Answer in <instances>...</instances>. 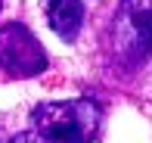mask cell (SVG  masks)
<instances>
[{"label":"cell","instance_id":"2","mask_svg":"<svg viewBox=\"0 0 152 143\" xmlns=\"http://www.w3.org/2000/svg\"><path fill=\"white\" fill-rule=\"evenodd\" d=\"M112 59L134 69L152 53V0H121L109 28Z\"/></svg>","mask_w":152,"mask_h":143},{"label":"cell","instance_id":"4","mask_svg":"<svg viewBox=\"0 0 152 143\" xmlns=\"http://www.w3.org/2000/svg\"><path fill=\"white\" fill-rule=\"evenodd\" d=\"M47 19L62 40H75L81 31V22H84V3L81 0H50Z\"/></svg>","mask_w":152,"mask_h":143},{"label":"cell","instance_id":"3","mask_svg":"<svg viewBox=\"0 0 152 143\" xmlns=\"http://www.w3.org/2000/svg\"><path fill=\"white\" fill-rule=\"evenodd\" d=\"M0 65L16 78H34L47 69V53L40 40L22 22H10L0 28Z\"/></svg>","mask_w":152,"mask_h":143},{"label":"cell","instance_id":"1","mask_svg":"<svg viewBox=\"0 0 152 143\" xmlns=\"http://www.w3.org/2000/svg\"><path fill=\"white\" fill-rule=\"evenodd\" d=\"M99 106L93 100H56L40 103L31 112L28 131L12 143H87L99 131Z\"/></svg>","mask_w":152,"mask_h":143}]
</instances>
